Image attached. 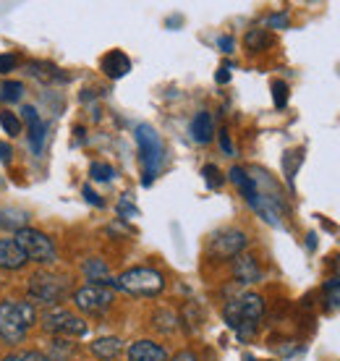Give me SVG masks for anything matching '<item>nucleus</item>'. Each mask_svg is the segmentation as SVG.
<instances>
[{
    "mask_svg": "<svg viewBox=\"0 0 340 361\" xmlns=\"http://www.w3.org/2000/svg\"><path fill=\"white\" fill-rule=\"evenodd\" d=\"M233 45H236V42H233V37H228V35H223L217 39V47H220L223 53H233Z\"/></svg>",
    "mask_w": 340,
    "mask_h": 361,
    "instance_id": "39",
    "label": "nucleus"
},
{
    "mask_svg": "<svg viewBox=\"0 0 340 361\" xmlns=\"http://www.w3.org/2000/svg\"><path fill=\"white\" fill-rule=\"evenodd\" d=\"M18 66V58L11 53H3L0 55V73H11L13 68Z\"/></svg>",
    "mask_w": 340,
    "mask_h": 361,
    "instance_id": "31",
    "label": "nucleus"
},
{
    "mask_svg": "<svg viewBox=\"0 0 340 361\" xmlns=\"http://www.w3.org/2000/svg\"><path fill=\"white\" fill-rule=\"evenodd\" d=\"M37 322V309L29 301H0V343H24L29 327Z\"/></svg>",
    "mask_w": 340,
    "mask_h": 361,
    "instance_id": "1",
    "label": "nucleus"
},
{
    "mask_svg": "<svg viewBox=\"0 0 340 361\" xmlns=\"http://www.w3.org/2000/svg\"><path fill=\"white\" fill-rule=\"evenodd\" d=\"M202 319H205V314H202L199 304H194V301L183 304V309H181V317H178V325L186 327L188 333H197L199 327H202Z\"/></svg>",
    "mask_w": 340,
    "mask_h": 361,
    "instance_id": "20",
    "label": "nucleus"
},
{
    "mask_svg": "<svg viewBox=\"0 0 340 361\" xmlns=\"http://www.w3.org/2000/svg\"><path fill=\"white\" fill-rule=\"evenodd\" d=\"M47 131H50V123L45 121H37L29 126V147H32V154H42L47 142Z\"/></svg>",
    "mask_w": 340,
    "mask_h": 361,
    "instance_id": "22",
    "label": "nucleus"
},
{
    "mask_svg": "<svg viewBox=\"0 0 340 361\" xmlns=\"http://www.w3.org/2000/svg\"><path fill=\"white\" fill-rule=\"evenodd\" d=\"M11 160H13V149H11L8 142H0V163L8 165Z\"/></svg>",
    "mask_w": 340,
    "mask_h": 361,
    "instance_id": "36",
    "label": "nucleus"
},
{
    "mask_svg": "<svg viewBox=\"0 0 340 361\" xmlns=\"http://www.w3.org/2000/svg\"><path fill=\"white\" fill-rule=\"evenodd\" d=\"M21 118L27 121L29 126H32V123H37V121H42V118H40V113H37L35 105H24V108H21Z\"/></svg>",
    "mask_w": 340,
    "mask_h": 361,
    "instance_id": "34",
    "label": "nucleus"
},
{
    "mask_svg": "<svg viewBox=\"0 0 340 361\" xmlns=\"http://www.w3.org/2000/svg\"><path fill=\"white\" fill-rule=\"evenodd\" d=\"M24 94H27V87H24L21 82H3L0 84V99H3V102H11V105H13V102H18Z\"/></svg>",
    "mask_w": 340,
    "mask_h": 361,
    "instance_id": "25",
    "label": "nucleus"
},
{
    "mask_svg": "<svg viewBox=\"0 0 340 361\" xmlns=\"http://www.w3.org/2000/svg\"><path fill=\"white\" fill-rule=\"evenodd\" d=\"M152 327L157 330V333H176L178 330V314L173 312V309H157L152 314Z\"/></svg>",
    "mask_w": 340,
    "mask_h": 361,
    "instance_id": "21",
    "label": "nucleus"
},
{
    "mask_svg": "<svg viewBox=\"0 0 340 361\" xmlns=\"http://www.w3.org/2000/svg\"><path fill=\"white\" fill-rule=\"evenodd\" d=\"M90 351L95 353L99 361L118 359V356H121V351H123V341H121V338H116V335H105V338H97V341L90 345Z\"/></svg>",
    "mask_w": 340,
    "mask_h": 361,
    "instance_id": "16",
    "label": "nucleus"
},
{
    "mask_svg": "<svg viewBox=\"0 0 340 361\" xmlns=\"http://www.w3.org/2000/svg\"><path fill=\"white\" fill-rule=\"evenodd\" d=\"M306 249H312V252L317 249V235H314V233L306 235Z\"/></svg>",
    "mask_w": 340,
    "mask_h": 361,
    "instance_id": "41",
    "label": "nucleus"
},
{
    "mask_svg": "<svg viewBox=\"0 0 340 361\" xmlns=\"http://www.w3.org/2000/svg\"><path fill=\"white\" fill-rule=\"evenodd\" d=\"M99 68L102 73L108 76V79H123L126 73L131 71V61H128V55L123 50H110V53L102 55V61H99Z\"/></svg>",
    "mask_w": 340,
    "mask_h": 361,
    "instance_id": "13",
    "label": "nucleus"
},
{
    "mask_svg": "<svg viewBox=\"0 0 340 361\" xmlns=\"http://www.w3.org/2000/svg\"><path fill=\"white\" fill-rule=\"evenodd\" d=\"M246 361H257V359H251V356H249V359H246Z\"/></svg>",
    "mask_w": 340,
    "mask_h": 361,
    "instance_id": "43",
    "label": "nucleus"
},
{
    "mask_svg": "<svg viewBox=\"0 0 340 361\" xmlns=\"http://www.w3.org/2000/svg\"><path fill=\"white\" fill-rule=\"evenodd\" d=\"M71 296V283L63 275L53 272H37L27 283V301L29 304H42V307L53 309L61 307V301Z\"/></svg>",
    "mask_w": 340,
    "mask_h": 361,
    "instance_id": "3",
    "label": "nucleus"
},
{
    "mask_svg": "<svg viewBox=\"0 0 340 361\" xmlns=\"http://www.w3.org/2000/svg\"><path fill=\"white\" fill-rule=\"evenodd\" d=\"M246 246H249V235L243 233L241 228H225L210 238L207 254L212 259H236L238 254L246 252Z\"/></svg>",
    "mask_w": 340,
    "mask_h": 361,
    "instance_id": "8",
    "label": "nucleus"
},
{
    "mask_svg": "<svg viewBox=\"0 0 340 361\" xmlns=\"http://www.w3.org/2000/svg\"><path fill=\"white\" fill-rule=\"evenodd\" d=\"M0 128L13 139V136H18L24 131V123H21V118H18L16 113H8V110H6V113H0Z\"/></svg>",
    "mask_w": 340,
    "mask_h": 361,
    "instance_id": "26",
    "label": "nucleus"
},
{
    "mask_svg": "<svg viewBox=\"0 0 340 361\" xmlns=\"http://www.w3.org/2000/svg\"><path fill=\"white\" fill-rule=\"evenodd\" d=\"M90 176H92V180H113L116 171H113V165H108V163H92Z\"/></svg>",
    "mask_w": 340,
    "mask_h": 361,
    "instance_id": "30",
    "label": "nucleus"
},
{
    "mask_svg": "<svg viewBox=\"0 0 340 361\" xmlns=\"http://www.w3.org/2000/svg\"><path fill=\"white\" fill-rule=\"evenodd\" d=\"M220 147H223V152L225 154H236V149H233V142H231V134L228 131H220Z\"/></svg>",
    "mask_w": 340,
    "mask_h": 361,
    "instance_id": "37",
    "label": "nucleus"
},
{
    "mask_svg": "<svg viewBox=\"0 0 340 361\" xmlns=\"http://www.w3.org/2000/svg\"><path fill=\"white\" fill-rule=\"evenodd\" d=\"M262 314H265V298H262L260 293H241V296L231 298V301L223 307L225 325L231 327L233 333H236L243 322L260 325Z\"/></svg>",
    "mask_w": 340,
    "mask_h": 361,
    "instance_id": "7",
    "label": "nucleus"
},
{
    "mask_svg": "<svg viewBox=\"0 0 340 361\" xmlns=\"http://www.w3.org/2000/svg\"><path fill=\"white\" fill-rule=\"evenodd\" d=\"M81 194H84V199H87L90 204H95V207H105V202L99 199V194H95V191H92V186H84V189H81Z\"/></svg>",
    "mask_w": 340,
    "mask_h": 361,
    "instance_id": "35",
    "label": "nucleus"
},
{
    "mask_svg": "<svg viewBox=\"0 0 340 361\" xmlns=\"http://www.w3.org/2000/svg\"><path fill=\"white\" fill-rule=\"evenodd\" d=\"M188 131H191V139L197 145H210L215 139V121L210 116V110H199L197 116H194V121H191Z\"/></svg>",
    "mask_w": 340,
    "mask_h": 361,
    "instance_id": "15",
    "label": "nucleus"
},
{
    "mask_svg": "<svg viewBox=\"0 0 340 361\" xmlns=\"http://www.w3.org/2000/svg\"><path fill=\"white\" fill-rule=\"evenodd\" d=\"M118 290H126L139 298H154L165 290V275L154 267H131L121 278H116Z\"/></svg>",
    "mask_w": 340,
    "mask_h": 361,
    "instance_id": "4",
    "label": "nucleus"
},
{
    "mask_svg": "<svg viewBox=\"0 0 340 361\" xmlns=\"http://www.w3.org/2000/svg\"><path fill=\"white\" fill-rule=\"evenodd\" d=\"M233 278L236 283H241V286H254V283H262V267L257 262V257H251V254H238L236 259H233Z\"/></svg>",
    "mask_w": 340,
    "mask_h": 361,
    "instance_id": "10",
    "label": "nucleus"
},
{
    "mask_svg": "<svg viewBox=\"0 0 340 361\" xmlns=\"http://www.w3.org/2000/svg\"><path fill=\"white\" fill-rule=\"evenodd\" d=\"M113 301H116V293H113V288H105V286H84V288L73 290L76 309L92 317H102L113 307Z\"/></svg>",
    "mask_w": 340,
    "mask_h": 361,
    "instance_id": "9",
    "label": "nucleus"
},
{
    "mask_svg": "<svg viewBox=\"0 0 340 361\" xmlns=\"http://www.w3.org/2000/svg\"><path fill=\"white\" fill-rule=\"evenodd\" d=\"M40 325L45 330L47 335H53V338H66V341H71V338H84V335L90 333V325L76 317L73 312L63 307H53V309H45L42 317H40Z\"/></svg>",
    "mask_w": 340,
    "mask_h": 361,
    "instance_id": "6",
    "label": "nucleus"
},
{
    "mask_svg": "<svg viewBox=\"0 0 340 361\" xmlns=\"http://www.w3.org/2000/svg\"><path fill=\"white\" fill-rule=\"evenodd\" d=\"M272 102H275V108L283 110L288 105V84L283 79H275L272 82Z\"/></svg>",
    "mask_w": 340,
    "mask_h": 361,
    "instance_id": "28",
    "label": "nucleus"
},
{
    "mask_svg": "<svg viewBox=\"0 0 340 361\" xmlns=\"http://www.w3.org/2000/svg\"><path fill=\"white\" fill-rule=\"evenodd\" d=\"M21 267H27V257L16 246L13 238H0V270L16 272Z\"/></svg>",
    "mask_w": 340,
    "mask_h": 361,
    "instance_id": "14",
    "label": "nucleus"
},
{
    "mask_svg": "<svg viewBox=\"0 0 340 361\" xmlns=\"http://www.w3.org/2000/svg\"><path fill=\"white\" fill-rule=\"evenodd\" d=\"M136 147H139V160H142V183L152 186L162 171V163H165V147H162L160 134L150 123H139L136 126Z\"/></svg>",
    "mask_w": 340,
    "mask_h": 361,
    "instance_id": "2",
    "label": "nucleus"
},
{
    "mask_svg": "<svg viewBox=\"0 0 340 361\" xmlns=\"http://www.w3.org/2000/svg\"><path fill=\"white\" fill-rule=\"evenodd\" d=\"M73 353H76V343L66 341V338H53L47 343V361H73Z\"/></svg>",
    "mask_w": 340,
    "mask_h": 361,
    "instance_id": "18",
    "label": "nucleus"
},
{
    "mask_svg": "<svg viewBox=\"0 0 340 361\" xmlns=\"http://www.w3.org/2000/svg\"><path fill=\"white\" fill-rule=\"evenodd\" d=\"M126 359L128 361H168V351H165V345L154 343V341H134V343L128 345V351H126Z\"/></svg>",
    "mask_w": 340,
    "mask_h": 361,
    "instance_id": "11",
    "label": "nucleus"
},
{
    "mask_svg": "<svg viewBox=\"0 0 340 361\" xmlns=\"http://www.w3.org/2000/svg\"><path fill=\"white\" fill-rule=\"evenodd\" d=\"M246 47H249L251 53H260V50H265V47H269V42H272V37H269L267 29H249L246 32Z\"/></svg>",
    "mask_w": 340,
    "mask_h": 361,
    "instance_id": "24",
    "label": "nucleus"
},
{
    "mask_svg": "<svg viewBox=\"0 0 340 361\" xmlns=\"http://www.w3.org/2000/svg\"><path fill=\"white\" fill-rule=\"evenodd\" d=\"M215 82L217 84H228V82H231V66H220V68H217Z\"/></svg>",
    "mask_w": 340,
    "mask_h": 361,
    "instance_id": "38",
    "label": "nucleus"
},
{
    "mask_svg": "<svg viewBox=\"0 0 340 361\" xmlns=\"http://www.w3.org/2000/svg\"><path fill=\"white\" fill-rule=\"evenodd\" d=\"M168 361H199V356L194 351H188V348H186V351H178L176 356H173V359H168Z\"/></svg>",
    "mask_w": 340,
    "mask_h": 361,
    "instance_id": "40",
    "label": "nucleus"
},
{
    "mask_svg": "<svg viewBox=\"0 0 340 361\" xmlns=\"http://www.w3.org/2000/svg\"><path fill=\"white\" fill-rule=\"evenodd\" d=\"M301 163H304V147H298V149H288V152L283 154V176H286V183L291 186V189H293L296 173H298Z\"/></svg>",
    "mask_w": 340,
    "mask_h": 361,
    "instance_id": "19",
    "label": "nucleus"
},
{
    "mask_svg": "<svg viewBox=\"0 0 340 361\" xmlns=\"http://www.w3.org/2000/svg\"><path fill=\"white\" fill-rule=\"evenodd\" d=\"M335 278H340V257L335 259Z\"/></svg>",
    "mask_w": 340,
    "mask_h": 361,
    "instance_id": "42",
    "label": "nucleus"
},
{
    "mask_svg": "<svg viewBox=\"0 0 340 361\" xmlns=\"http://www.w3.org/2000/svg\"><path fill=\"white\" fill-rule=\"evenodd\" d=\"M267 27L269 29H286L288 27V13H272V16L267 18Z\"/></svg>",
    "mask_w": 340,
    "mask_h": 361,
    "instance_id": "33",
    "label": "nucleus"
},
{
    "mask_svg": "<svg viewBox=\"0 0 340 361\" xmlns=\"http://www.w3.org/2000/svg\"><path fill=\"white\" fill-rule=\"evenodd\" d=\"M81 272H84V278L90 280V286H105V288L118 290V283L110 278V267H108L105 259H99V257H90L87 262L81 264Z\"/></svg>",
    "mask_w": 340,
    "mask_h": 361,
    "instance_id": "12",
    "label": "nucleus"
},
{
    "mask_svg": "<svg viewBox=\"0 0 340 361\" xmlns=\"http://www.w3.org/2000/svg\"><path fill=\"white\" fill-rule=\"evenodd\" d=\"M118 212H121L123 217H139V209H136L134 204L128 202V194H126V197L121 199V204H118Z\"/></svg>",
    "mask_w": 340,
    "mask_h": 361,
    "instance_id": "32",
    "label": "nucleus"
},
{
    "mask_svg": "<svg viewBox=\"0 0 340 361\" xmlns=\"http://www.w3.org/2000/svg\"><path fill=\"white\" fill-rule=\"evenodd\" d=\"M13 241L16 246L24 252L27 262L35 264H55L58 262V249H55V241L47 233L37 231V228L27 226L13 233Z\"/></svg>",
    "mask_w": 340,
    "mask_h": 361,
    "instance_id": "5",
    "label": "nucleus"
},
{
    "mask_svg": "<svg viewBox=\"0 0 340 361\" xmlns=\"http://www.w3.org/2000/svg\"><path fill=\"white\" fill-rule=\"evenodd\" d=\"M202 176H205L207 189H220L225 183V176L220 173L217 165H205V168H202Z\"/></svg>",
    "mask_w": 340,
    "mask_h": 361,
    "instance_id": "27",
    "label": "nucleus"
},
{
    "mask_svg": "<svg viewBox=\"0 0 340 361\" xmlns=\"http://www.w3.org/2000/svg\"><path fill=\"white\" fill-rule=\"evenodd\" d=\"M29 226V212L18 207H0V228L3 231H21V228Z\"/></svg>",
    "mask_w": 340,
    "mask_h": 361,
    "instance_id": "17",
    "label": "nucleus"
},
{
    "mask_svg": "<svg viewBox=\"0 0 340 361\" xmlns=\"http://www.w3.org/2000/svg\"><path fill=\"white\" fill-rule=\"evenodd\" d=\"M29 73L32 76H37V79H42V82H66V76L63 73H58V68H55L53 63H29Z\"/></svg>",
    "mask_w": 340,
    "mask_h": 361,
    "instance_id": "23",
    "label": "nucleus"
},
{
    "mask_svg": "<svg viewBox=\"0 0 340 361\" xmlns=\"http://www.w3.org/2000/svg\"><path fill=\"white\" fill-rule=\"evenodd\" d=\"M0 361H47L45 359V353L42 351H11V353H6Z\"/></svg>",
    "mask_w": 340,
    "mask_h": 361,
    "instance_id": "29",
    "label": "nucleus"
}]
</instances>
